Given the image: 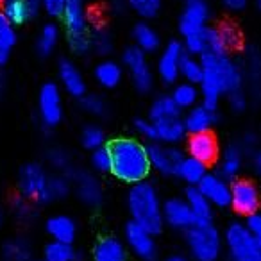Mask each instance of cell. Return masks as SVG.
Wrapping results in <instances>:
<instances>
[{
    "label": "cell",
    "mask_w": 261,
    "mask_h": 261,
    "mask_svg": "<svg viewBox=\"0 0 261 261\" xmlns=\"http://www.w3.org/2000/svg\"><path fill=\"white\" fill-rule=\"evenodd\" d=\"M185 145H186V156L195 158V160L202 161L204 165H213L220 158L218 140L215 138L211 130H207V133H197V135H188Z\"/></svg>",
    "instance_id": "obj_16"
},
{
    "label": "cell",
    "mask_w": 261,
    "mask_h": 261,
    "mask_svg": "<svg viewBox=\"0 0 261 261\" xmlns=\"http://www.w3.org/2000/svg\"><path fill=\"white\" fill-rule=\"evenodd\" d=\"M90 165L97 174H100V175L111 174L113 156H111V150H109V145H104V147H100V149L93 150L90 158Z\"/></svg>",
    "instance_id": "obj_40"
},
{
    "label": "cell",
    "mask_w": 261,
    "mask_h": 261,
    "mask_svg": "<svg viewBox=\"0 0 261 261\" xmlns=\"http://www.w3.org/2000/svg\"><path fill=\"white\" fill-rule=\"evenodd\" d=\"M179 75H181L182 81L186 83H193V84H200L204 75V66L200 58L192 54H185L181 61V70H179Z\"/></svg>",
    "instance_id": "obj_36"
},
{
    "label": "cell",
    "mask_w": 261,
    "mask_h": 261,
    "mask_svg": "<svg viewBox=\"0 0 261 261\" xmlns=\"http://www.w3.org/2000/svg\"><path fill=\"white\" fill-rule=\"evenodd\" d=\"M182 47H185L186 54H192V56H197V58H202V56L206 54V41H204V31L186 36L185 41H182Z\"/></svg>",
    "instance_id": "obj_45"
},
{
    "label": "cell",
    "mask_w": 261,
    "mask_h": 261,
    "mask_svg": "<svg viewBox=\"0 0 261 261\" xmlns=\"http://www.w3.org/2000/svg\"><path fill=\"white\" fill-rule=\"evenodd\" d=\"M225 97H227L229 108H231L232 111H243V109L247 108V95L243 90L231 91V93H227Z\"/></svg>",
    "instance_id": "obj_49"
},
{
    "label": "cell",
    "mask_w": 261,
    "mask_h": 261,
    "mask_svg": "<svg viewBox=\"0 0 261 261\" xmlns=\"http://www.w3.org/2000/svg\"><path fill=\"white\" fill-rule=\"evenodd\" d=\"M70 181L75 190V195L84 206L88 207H97L104 202V188H102L100 181L95 177L93 174L86 170H77L73 168L70 172Z\"/></svg>",
    "instance_id": "obj_12"
},
{
    "label": "cell",
    "mask_w": 261,
    "mask_h": 261,
    "mask_svg": "<svg viewBox=\"0 0 261 261\" xmlns=\"http://www.w3.org/2000/svg\"><path fill=\"white\" fill-rule=\"evenodd\" d=\"M58 77L61 90L73 98H83L88 93V84L83 70L72 59H61L58 65Z\"/></svg>",
    "instance_id": "obj_18"
},
{
    "label": "cell",
    "mask_w": 261,
    "mask_h": 261,
    "mask_svg": "<svg viewBox=\"0 0 261 261\" xmlns=\"http://www.w3.org/2000/svg\"><path fill=\"white\" fill-rule=\"evenodd\" d=\"M240 147H242V150L245 154L254 152V150H256V136H254V135H245L242 138V143H240Z\"/></svg>",
    "instance_id": "obj_52"
},
{
    "label": "cell",
    "mask_w": 261,
    "mask_h": 261,
    "mask_svg": "<svg viewBox=\"0 0 261 261\" xmlns=\"http://www.w3.org/2000/svg\"><path fill=\"white\" fill-rule=\"evenodd\" d=\"M41 261H43V259H41Z\"/></svg>",
    "instance_id": "obj_61"
},
{
    "label": "cell",
    "mask_w": 261,
    "mask_h": 261,
    "mask_svg": "<svg viewBox=\"0 0 261 261\" xmlns=\"http://www.w3.org/2000/svg\"><path fill=\"white\" fill-rule=\"evenodd\" d=\"M61 20L68 36L70 48L75 54H86L88 50H91V25L84 0H65Z\"/></svg>",
    "instance_id": "obj_4"
},
{
    "label": "cell",
    "mask_w": 261,
    "mask_h": 261,
    "mask_svg": "<svg viewBox=\"0 0 261 261\" xmlns=\"http://www.w3.org/2000/svg\"><path fill=\"white\" fill-rule=\"evenodd\" d=\"M16 45V27L0 11V66L6 65Z\"/></svg>",
    "instance_id": "obj_32"
},
{
    "label": "cell",
    "mask_w": 261,
    "mask_h": 261,
    "mask_svg": "<svg viewBox=\"0 0 261 261\" xmlns=\"http://www.w3.org/2000/svg\"><path fill=\"white\" fill-rule=\"evenodd\" d=\"M13 211H15L16 218L20 220H33L34 218V207H33V202L27 199H18L13 202Z\"/></svg>",
    "instance_id": "obj_48"
},
{
    "label": "cell",
    "mask_w": 261,
    "mask_h": 261,
    "mask_svg": "<svg viewBox=\"0 0 261 261\" xmlns=\"http://www.w3.org/2000/svg\"><path fill=\"white\" fill-rule=\"evenodd\" d=\"M224 247L232 261H261V243L242 222L227 225L224 232Z\"/></svg>",
    "instance_id": "obj_6"
},
{
    "label": "cell",
    "mask_w": 261,
    "mask_h": 261,
    "mask_svg": "<svg viewBox=\"0 0 261 261\" xmlns=\"http://www.w3.org/2000/svg\"><path fill=\"white\" fill-rule=\"evenodd\" d=\"M127 210L130 215V222L145 227L152 234H160L163 231V200L158 188L149 179L129 188Z\"/></svg>",
    "instance_id": "obj_3"
},
{
    "label": "cell",
    "mask_w": 261,
    "mask_h": 261,
    "mask_svg": "<svg viewBox=\"0 0 261 261\" xmlns=\"http://www.w3.org/2000/svg\"><path fill=\"white\" fill-rule=\"evenodd\" d=\"M135 129L140 138L149 143H156V125L150 118H138L135 122Z\"/></svg>",
    "instance_id": "obj_47"
},
{
    "label": "cell",
    "mask_w": 261,
    "mask_h": 261,
    "mask_svg": "<svg viewBox=\"0 0 261 261\" xmlns=\"http://www.w3.org/2000/svg\"><path fill=\"white\" fill-rule=\"evenodd\" d=\"M182 111L175 106L174 98L170 95H161V97L154 98L149 109V118L152 122H165V120H174L181 118Z\"/></svg>",
    "instance_id": "obj_31"
},
{
    "label": "cell",
    "mask_w": 261,
    "mask_h": 261,
    "mask_svg": "<svg viewBox=\"0 0 261 261\" xmlns=\"http://www.w3.org/2000/svg\"><path fill=\"white\" fill-rule=\"evenodd\" d=\"M204 75L200 81V97L202 104L217 109L224 95L236 90H243V72L229 54H206L200 58Z\"/></svg>",
    "instance_id": "obj_1"
},
{
    "label": "cell",
    "mask_w": 261,
    "mask_h": 261,
    "mask_svg": "<svg viewBox=\"0 0 261 261\" xmlns=\"http://www.w3.org/2000/svg\"><path fill=\"white\" fill-rule=\"evenodd\" d=\"M63 90L56 83H45L38 93V116L47 129H54L63 120Z\"/></svg>",
    "instance_id": "obj_9"
},
{
    "label": "cell",
    "mask_w": 261,
    "mask_h": 261,
    "mask_svg": "<svg viewBox=\"0 0 261 261\" xmlns=\"http://www.w3.org/2000/svg\"><path fill=\"white\" fill-rule=\"evenodd\" d=\"M109 150L113 156L111 174L123 185H138L147 181L152 172L149 158V147L138 138L120 136L109 142Z\"/></svg>",
    "instance_id": "obj_2"
},
{
    "label": "cell",
    "mask_w": 261,
    "mask_h": 261,
    "mask_svg": "<svg viewBox=\"0 0 261 261\" xmlns=\"http://www.w3.org/2000/svg\"><path fill=\"white\" fill-rule=\"evenodd\" d=\"M123 242H125L127 249L135 254L138 259L142 261H154L158 254L156 245V234L147 231L145 227L129 222L123 231Z\"/></svg>",
    "instance_id": "obj_11"
},
{
    "label": "cell",
    "mask_w": 261,
    "mask_h": 261,
    "mask_svg": "<svg viewBox=\"0 0 261 261\" xmlns=\"http://www.w3.org/2000/svg\"><path fill=\"white\" fill-rule=\"evenodd\" d=\"M59 27L56 23H45L43 27L40 29L38 33V38H36V50L40 56L47 58V56L54 54V50L58 48V43H59Z\"/></svg>",
    "instance_id": "obj_34"
},
{
    "label": "cell",
    "mask_w": 261,
    "mask_h": 261,
    "mask_svg": "<svg viewBox=\"0 0 261 261\" xmlns=\"http://www.w3.org/2000/svg\"><path fill=\"white\" fill-rule=\"evenodd\" d=\"M185 54L186 52L181 41H170L160 52V58L156 61V73L165 84H175L181 79L179 70H181V61Z\"/></svg>",
    "instance_id": "obj_15"
},
{
    "label": "cell",
    "mask_w": 261,
    "mask_h": 261,
    "mask_svg": "<svg viewBox=\"0 0 261 261\" xmlns=\"http://www.w3.org/2000/svg\"><path fill=\"white\" fill-rule=\"evenodd\" d=\"M2 91H4V79L0 77V93H2Z\"/></svg>",
    "instance_id": "obj_58"
},
{
    "label": "cell",
    "mask_w": 261,
    "mask_h": 261,
    "mask_svg": "<svg viewBox=\"0 0 261 261\" xmlns=\"http://www.w3.org/2000/svg\"><path fill=\"white\" fill-rule=\"evenodd\" d=\"M2 257L6 261H31L33 259V245L25 238H11L2 247Z\"/></svg>",
    "instance_id": "obj_33"
},
{
    "label": "cell",
    "mask_w": 261,
    "mask_h": 261,
    "mask_svg": "<svg viewBox=\"0 0 261 261\" xmlns=\"http://www.w3.org/2000/svg\"><path fill=\"white\" fill-rule=\"evenodd\" d=\"M81 145L86 150H90V152L104 147L106 145L104 129H102L100 125H97V123H88V125H84L83 130H81Z\"/></svg>",
    "instance_id": "obj_37"
},
{
    "label": "cell",
    "mask_w": 261,
    "mask_h": 261,
    "mask_svg": "<svg viewBox=\"0 0 261 261\" xmlns=\"http://www.w3.org/2000/svg\"><path fill=\"white\" fill-rule=\"evenodd\" d=\"M231 207L242 217L259 211L261 192L256 182L250 179H234L231 182Z\"/></svg>",
    "instance_id": "obj_10"
},
{
    "label": "cell",
    "mask_w": 261,
    "mask_h": 261,
    "mask_svg": "<svg viewBox=\"0 0 261 261\" xmlns=\"http://www.w3.org/2000/svg\"><path fill=\"white\" fill-rule=\"evenodd\" d=\"M224 2V6L227 9H231V11H242V9H245V6L249 4V0H222Z\"/></svg>",
    "instance_id": "obj_54"
},
{
    "label": "cell",
    "mask_w": 261,
    "mask_h": 261,
    "mask_svg": "<svg viewBox=\"0 0 261 261\" xmlns=\"http://www.w3.org/2000/svg\"><path fill=\"white\" fill-rule=\"evenodd\" d=\"M63 8H65V0H41V9L48 16H61Z\"/></svg>",
    "instance_id": "obj_51"
},
{
    "label": "cell",
    "mask_w": 261,
    "mask_h": 261,
    "mask_svg": "<svg viewBox=\"0 0 261 261\" xmlns=\"http://www.w3.org/2000/svg\"><path fill=\"white\" fill-rule=\"evenodd\" d=\"M206 175H207V165H204L202 161L195 160L192 156H185L181 160V163H179L175 177H179L188 186H199V182Z\"/></svg>",
    "instance_id": "obj_28"
},
{
    "label": "cell",
    "mask_w": 261,
    "mask_h": 261,
    "mask_svg": "<svg viewBox=\"0 0 261 261\" xmlns=\"http://www.w3.org/2000/svg\"><path fill=\"white\" fill-rule=\"evenodd\" d=\"M47 161L52 168H54L58 174H66L70 175V172L73 170V165H72V156L66 152L65 149L61 147H56V149H50L47 154Z\"/></svg>",
    "instance_id": "obj_39"
},
{
    "label": "cell",
    "mask_w": 261,
    "mask_h": 261,
    "mask_svg": "<svg viewBox=\"0 0 261 261\" xmlns=\"http://www.w3.org/2000/svg\"><path fill=\"white\" fill-rule=\"evenodd\" d=\"M123 73H125L123 65L113 61V59H102L100 63H97L93 70V77L97 84L106 88V90H113V88L118 86L123 79Z\"/></svg>",
    "instance_id": "obj_23"
},
{
    "label": "cell",
    "mask_w": 261,
    "mask_h": 261,
    "mask_svg": "<svg viewBox=\"0 0 261 261\" xmlns=\"http://www.w3.org/2000/svg\"><path fill=\"white\" fill-rule=\"evenodd\" d=\"M150 168L163 177H172L177 174V168L185 154L177 145H165V143H149Z\"/></svg>",
    "instance_id": "obj_13"
},
{
    "label": "cell",
    "mask_w": 261,
    "mask_h": 261,
    "mask_svg": "<svg viewBox=\"0 0 261 261\" xmlns=\"http://www.w3.org/2000/svg\"><path fill=\"white\" fill-rule=\"evenodd\" d=\"M0 2H2V0H0Z\"/></svg>",
    "instance_id": "obj_60"
},
{
    "label": "cell",
    "mask_w": 261,
    "mask_h": 261,
    "mask_svg": "<svg viewBox=\"0 0 261 261\" xmlns=\"http://www.w3.org/2000/svg\"><path fill=\"white\" fill-rule=\"evenodd\" d=\"M254 2H256V8L261 9V0H254Z\"/></svg>",
    "instance_id": "obj_59"
},
{
    "label": "cell",
    "mask_w": 261,
    "mask_h": 261,
    "mask_svg": "<svg viewBox=\"0 0 261 261\" xmlns=\"http://www.w3.org/2000/svg\"><path fill=\"white\" fill-rule=\"evenodd\" d=\"M243 158L245 152L240 145H229L218 158V174L224 175L229 181L238 179V174L243 168Z\"/></svg>",
    "instance_id": "obj_24"
},
{
    "label": "cell",
    "mask_w": 261,
    "mask_h": 261,
    "mask_svg": "<svg viewBox=\"0 0 261 261\" xmlns=\"http://www.w3.org/2000/svg\"><path fill=\"white\" fill-rule=\"evenodd\" d=\"M27 2H29V4L33 6L34 9H36V11H38V9L41 8V0H27Z\"/></svg>",
    "instance_id": "obj_55"
},
{
    "label": "cell",
    "mask_w": 261,
    "mask_h": 261,
    "mask_svg": "<svg viewBox=\"0 0 261 261\" xmlns=\"http://www.w3.org/2000/svg\"><path fill=\"white\" fill-rule=\"evenodd\" d=\"M186 245L195 261H218L224 250V236L213 224H195L185 231Z\"/></svg>",
    "instance_id": "obj_5"
},
{
    "label": "cell",
    "mask_w": 261,
    "mask_h": 261,
    "mask_svg": "<svg viewBox=\"0 0 261 261\" xmlns=\"http://www.w3.org/2000/svg\"><path fill=\"white\" fill-rule=\"evenodd\" d=\"M127 6L143 20L156 18L161 11V0H127Z\"/></svg>",
    "instance_id": "obj_41"
},
{
    "label": "cell",
    "mask_w": 261,
    "mask_h": 261,
    "mask_svg": "<svg viewBox=\"0 0 261 261\" xmlns=\"http://www.w3.org/2000/svg\"><path fill=\"white\" fill-rule=\"evenodd\" d=\"M72 192V181L66 174H56L50 175V185H48V193H50V200H61L68 197Z\"/></svg>",
    "instance_id": "obj_43"
},
{
    "label": "cell",
    "mask_w": 261,
    "mask_h": 261,
    "mask_svg": "<svg viewBox=\"0 0 261 261\" xmlns=\"http://www.w3.org/2000/svg\"><path fill=\"white\" fill-rule=\"evenodd\" d=\"M4 210H2V206H0V227H2V224H4Z\"/></svg>",
    "instance_id": "obj_57"
},
{
    "label": "cell",
    "mask_w": 261,
    "mask_h": 261,
    "mask_svg": "<svg viewBox=\"0 0 261 261\" xmlns=\"http://www.w3.org/2000/svg\"><path fill=\"white\" fill-rule=\"evenodd\" d=\"M185 200L188 202L197 224H211L213 206H211V202L202 195V192L197 186H188V190L185 193Z\"/></svg>",
    "instance_id": "obj_25"
},
{
    "label": "cell",
    "mask_w": 261,
    "mask_h": 261,
    "mask_svg": "<svg viewBox=\"0 0 261 261\" xmlns=\"http://www.w3.org/2000/svg\"><path fill=\"white\" fill-rule=\"evenodd\" d=\"M167 261H188V259H186L185 256H170Z\"/></svg>",
    "instance_id": "obj_56"
},
{
    "label": "cell",
    "mask_w": 261,
    "mask_h": 261,
    "mask_svg": "<svg viewBox=\"0 0 261 261\" xmlns=\"http://www.w3.org/2000/svg\"><path fill=\"white\" fill-rule=\"evenodd\" d=\"M91 50H95L100 56H108L113 50L111 36L104 29H95L91 33Z\"/></svg>",
    "instance_id": "obj_44"
},
{
    "label": "cell",
    "mask_w": 261,
    "mask_h": 261,
    "mask_svg": "<svg viewBox=\"0 0 261 261\" xmlns=\"http://www.w3.org/2000/svg\"><path fill=\"white\" fill-rule=\"evenodd\" d=\"M170 97L174 98L175 106H177L181 111H188V109H192L193 106L199 104L200 88H199V84L181 81V83L174 84V90H172Z\"/></svg>",
    "instance_id": "obj_30"
},
{
    "label": "cell",
    "mask_w": 261,
    "mask_h": 261,
    "mask_svg": "<svg viewBox=\"0 0 261 261\" xmlns=\"http://www.w3.org/2000/svg\"><path fill=\"white\" fill-rule=\"evenodd\" d=\"M43 261H79V252L73 249V243L50 240L43 249Z\"/></svg>",
    "instance_id": "obj_35"
},
{
    "label": "cell",
    "mask_w": 261,
    "mask_h": 261,
    "mask_svg": "<svg viewBox=\"0 0 261 261\" xmlns=\"http://www.w3.org/2000/svg\"><path fill=\"white\" fill-rule=\"evenodd\" d=\"M81 108L91 116H97V118H102V116L108 115V102L102 95L97 93H86L83 98H81Z\"/></svg>",
    "instance_id": "obj_42"
},
{
    "label": "cell",
    "mask_w": 261,
    "mask_h": 261,
    "mask_svg": "<svg viewBox=\"0 0 261 261\" xmlns=\"http://www.w3.org/2000/svg\"><path fill=\"white\" fill-rule=\"evenodd\" d=\"M156 125V142L165 145H177L186 138V130L182 125V118L154 122Z\"/></svg>",
    "instance_id": "obj_27"
},
{
    "label": "cell",
    "mask_w": 261,
    "mask_h": 261,
    "mask_svg": "<svg viewBox=\"0 0 261 261\" xmlns=\"http://www.w3.org/2000/svg\"><path fill=\"white\" fill-rule=\"evenodd\" d=\"M247 73H243V79L247 77V83L250 86V93L257 97V91H261V56L257 52H250Z\"/></svg>",
    "instance_id": "obj_38"
},
{
    "label": "cell",
    "mask_w": 261,
    "mask_h": 261,
    "mask_svg": "<svg viewBox=\"0 0 261 261\" xmlns=\"http://www.w3.org/2000/svg\"><path fill=\"white\" fill-rule=\"evenodd\" d=\"M218 33H220L222 41H224L227 52L238 48V45L242 43V36H240L238 29H236L234 25H231V23H224V25H220L218 27Z\"/></svg>",
    "instance_id": "obj_46"
},
{
    "label": "cell",
    "mask_w": 261,
    "mask_h": 261,
    "mask_svg": "<svg viewBox=\"0 0 261 261\" xmlns=\"http://www.w3.org/2000/svg\"><path fill=\"white\" fill-rule=\"evenodd\" d=\"M48 185H50V175L45 170L43 165L27 163L22 167L18 174V188L23 199L31 200L33 204L52 202Z\"/></svg>",
    "instance_id": "obj_7"
},
{
    "label": "cell",
    "mask_w": 261,
    "mask_h": 261,
    "mask_svg": "<svg viewBox=\"0 0 261 261\" xmlns=\"http://www.w3.org/2000/svg\"><path fill=\"white\" fill-rule=\"evenodd\" d=\"M93 261H127V245L118 236H102L93 245Z\"/></svg>",
    "instance_id": "obj_21"
},
{
    "label": "cell",
    "mask_w": 261,
    "mask_h": 261,
    "mask_svg": "<svg viewBox=\"0 0 261 261\" xmlns=\"http://www.w3.org/2000/svg\"><path fill=\"white\" fill-rule=\"evenodd\" d=\"M163 220L167 225L177 231H188L192 225H195V217L190 210L185 197H172L163 202Z\"/></svg>",
    "instance_id": "obj_19"
},
{
    "label": "cell",
    "mask_w": 261,
    "mask_h": 261,
    "mask_svg": "<svg viewBox=\"0 0 261 261\" xmlns=\"http://www.w3.org/2000/svg\"><path fill=\"white\" fill-rule=\"evenodd\" d=\"M181 118L186 135H197V133H207V130H211L217 116H215V109L207 108L206 104H197L192 109L185 111V115Z\"/></svg>",
    "instance_id": "obj_20"
},
{
    "label": "cell",
    "mask_w": 261,
    "mask_h": 261,
    "mask_svg": "<svg viewBox=\"0 0 261 261\" xmlns=\"http://www.w3.org/2000/svg\"><path fill=\"white\" fill-rule=\"evenodd\" d=\"M197 188L211 202L213 207H229L231 206V181L220 175L218 172L210 174L199 182Z\"/></svg>",
    "instance_id": "obj_17"
},
{
    "label": "cell",
    "mask_w": 261,
    "mask_h": 261,
    "mask_svg": "<svg viewBox=\"0 0 261 261\" xmlns=\"http://www.w3.org/2000/svg\"><path fill=\"white\" fill-rule=\"evenodd\" d=\"M207 22H210V4L206 0H185L179 16V31L182 38L204 31Z\"/></svg>",
    "instance_id": "obj_14"
},
{
    "label": "cell",
    "mask_w": 261,
    "mask_h": 261,
    "mask_svg": "<svg viewBox=\"0 0 261 261\" xmlns=\"http://www.w3.org/2000/svg\"><path fill=\"white\" fill-rule=\"evenodd\" d=\"M245 225L250 234L261 243V211H256V213L245 217Z\"/></svg>",
    "instance_id": "obj_50"
},
{
    "label": "cell",
    "mask_w": 261,
    "mask_h": 261,
    "mask_svg": "<svg viewBox=\"0 0 261 261\" xmlns=\"http://www.w3.org/2000/svg\"><path fill=\"white\" fill-rule=\"evenodd\" d=\"M45 231L54 242L73 243L77 238V222L68 215H52L45 222Z\"/></svg>",
    "instance_id": "obj_22"
},
{
    "label": "cell",
    "mask_w": 261,
    "mask_h": 261,
    "mask_svg": "<svg viewBox=\"0 0 261 261\" xmlns=\"http://www.w3.org/2000/svg\"><path fill=\"white\" fill-rule=\"evenodd\" d=\"M2 13L6 15V18L13 23L15 27L23 25L31 18H34L36 9L27 2V0H4L2 4Z\"/></svg>",
    "instance_id": "obj_29"
},
{
    "label": "cell",
    "mask_w": 261,
    "mask_h": 261,
    "mask_svg": "<svg viewBox=\"0 0 261 261\" xmlns=\"http://www.w3.org/2000/svg\"><path fill=\"white\" fill-rule=\"evenodd\" d=\"M133 40H135V47L140 48L143 54H152V52L160 50L161 47L160 34L147 22H140L138 25H135V29H133Z\"/></svg>",
    "instance_id": "obj_26"
},
{
    "label": "cell",
    "mask_w": 261,
    "mask_h": 261,
    "mask_svg": "<svg viewBox=\"0 0 261 261\" xmlns=\"http://www.w3.org/2000/svg\"><path fill=\"white\" fill-rule=\"evenodd\" d=\"M250 167H252L254 174L261 177V149H256L250 154Z\"/></svg>",
    "instance_id": "obj_53"
},
{
    "label": "cell",
    "mask_w": 261,
    "mask_h": 261,
    "mask_svg": "<svg viewBox=\"0 0 261 261\" xmlns=\"http://www.w3.org/2000/svg\"><path fill=\"white\" fill-rule=\"evenodd\" d=\"M123 70H127L130 77V83L140 93H149L154 86V70L150 66L147 54H143L140 48L129 47L125 48L122 56Z\"/></svg>",
    "instance_id": "obj_8"
}]
</instances>
